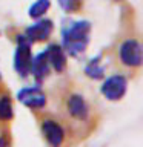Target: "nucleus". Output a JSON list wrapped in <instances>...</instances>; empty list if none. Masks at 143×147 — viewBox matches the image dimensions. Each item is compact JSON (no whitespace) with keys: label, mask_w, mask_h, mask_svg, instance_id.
<instances>
[{"label":"nucleus","mask_w":143,"mask_h":147,"mask_svg":"<svg viewBox=\"0 0 143 147\" xmlns=\"http://www.w3.org/2000/svg\"><path fill=\"white\" fill-rule=\"evenodd\" d=\"M91 22L88 20H66L62 26V48L65 54L78 57L89 45Z\"/></svg>","instance_id":"nucleus-1"},{"label":"nucleus","mask_w":143,"mask_h":147,"mask_svg":"<svg viewBox=\"0 0 143 147\" xmlns=\"http://www.w3.org/2000/svg\"><path fill=\"white\" fill-rule=\"evenodd\" d=\"M118 58L123 66L138 69L143 63V48L137 38H126L118 46Z\"/></svg>","instance_id":"nucleus-2"},{"label":"nucleus","mask_w":143,"mask_h":147,"mask_svg":"<svg viewBox=\"0 0 143 147\" xmlns=\"http://www.w3.org/2000/svg\"><path fill=\"white\" fill-rule=\"evenodd\" d=\"M17 48L14 52V69L18 74V77L26 78L29 75V67H31V60H32V52H31V43L28 41L25 35H17Z\"/></svg>","instance_id":"nucleus-3"},{"label":"nucleus","mask_w":143,"mask_h":147,"mask_svg":"<svg viewBox=\"0 0 143 147\" xmlns=\"http://www.w3.org/2000/svg\"><path fill=\"white\" fill-rule=\"evenodd\" d=\"M126 90H128V78L122 74H114V75L108 77L100 87L101 95L109 101L122 100L126 94Z\"/></svg>","instance_id":"nucleus-4"},{"label":"nucleus","mask_w":143,"mask_h":147,"mask_svg":"<svg viewBox=\"0 0 143 147\" xmlns=\"http://www.w3.org/2000/svg\"><path fill=\"white\" fill-rule=\"evenodd\" d=\"M17 100L31 110H40L46 106V95L39 84L22 87L17 92Z\"/></svg>","instance_id":"nucleus-5"},{"label":"nucleus","mask_w":143,"mask_h":147,"mask_svg":"<svg viewBox=\"0 0 143 147\" xmlns=\"http://www.w3.org/2000/svg\"><path fill=\"white\" fill-rule=\"evenodd\" d=\"M52 31H54V23L49 18H39V20H35L32 25L26 28L23 35L32 45V43H37V41L48 40L51 34H52Z\"/></svg>","instance_id":"nucleus-6"},{"label":"nucleus","mask_w":143,"mask_h":147,"mask_svg":"<svg viewBox=\"0 0 143 147\" xmlns=\"http://www.w3.org/2000/svg\"><path fill=\"white\" fill-rule=\"evenodd\" d=\"M42 133H43L46 142L51 147H62L65 142V138H66V133H65V129L62 127V124L55 119L46 118L42 121Z\"/></svg>","instance_id":"nucleus-7"},{"label":"nucleus","mask_w":143,"mask_h":147,"mask_svg":"<svg viewBox=\"0 0 143 147\" xmlns=\"http://www.w3.org/2000/svg\"><path fill=\"white\" fill-rule=\"evenodd\" d=\"M66 112L72 119L85 123L89 119V106L80 94H71L66 98Z\"/></svg>","instance_id":"nucleus-8"},{"label":"nucleus","mask_w":143,"mask_h":147,"mask_svg":"<svg viewBox=\"0 0 143 147\" xmlns=\"http://www.w3.org/2000/svg\"><path fill=\"white\" fill-rule=\"evenodd\" d=\"M45 54H46V58H48L49 66L57 74L65 72V69H66V54H65L62 46L57 43H51L45 49Z\"/></svg>","instance_id":"nucleus-9"},{"label":"nucleus","mask_w":143,"mask_h":147,"mask_svg":"<svg viewBox=\"0 0 143 147\" xmlns=\"http://www.w3.org/2000/svg\"><path fill=\"white\" fill-rule=\"evenodd\" d=\"M49 63H48V58H46V54L45 51L35 54L31 60V67H29V74L34 77V80L37 81V84H40L42 81L48 77L49 74Z\"/></svg>","instance_id":"nucleus-10"},{"label":"nucleus","mask_w":143,"mask_h":147,"mask_svg":"<svg viewBox=\"0 0 143 147\" xmlns=\"http://www.w3.org/2000/svg\"><path fill=\"white\" fill-rule=\"evenodd\" d=\"M101 60V54L95 55L94 58H91L88 64L85 66V74L86 77L92 78V80H100V78L105 77V66L100 63Z\"/></svg>","instance_id":"nucleus-11"},{"label":"nucleus","mask_w":143,"mask_h":147,"mask_svg":"<svg viewBox=\"0 0 143 147\" xmlns=\"http://www.w3.org/2000/svg\"><path fill=\"white\" fill-rule=\"evenodd\" d=\"M49 6H51V0H35L28 9V16L34 20H39L48 12Z\"/></svg>","instance_id":"nucleus-12"},{"label":"nucleus","mask_w":143,"mask_h":147,"mask_svg":"<svg viewBox=\"0 0 143 147\" xmlns=\"http://www.w3.org/2000/svg\"><path fill=\"white\" fill-rule=\"evenodd\" d=\"M14 117V109H12V101L9 98V95L3 94L0 95V121L6 123L11 121Z\"/></svg>","instance_id":"nucleus-13"},{"label":"nucleus","mask_w":143,"mask_h":147,"mask_svg":"<svg viewBox=\"0 0 143 147\" xmlns=\"http://www.w3.org/2000/svg\"><path fill=\"white\" fill-rule=\"evenodd\" d=\"M57 2L65 12H76L82 5L80 0H57Z\"/></svg>","instance_id":"nucleus-14"},{"label":"nucleus","mask_w":143,"mask_h":147,"mask_svg":"<svg viewBox=\"0 0 143 147\" xmlns=\"http://www.w3.org/2000/svg\"><path fill=\"white\" fill-rule=\"evenodd\" d=\"M0 147H8V142L5 136H0Z\"/></svg>","instance_id":"nucleus-15"},{"label":"nucleus","mask_w":143,"mask_h":147,"mask_svg":"<svg viewBox=\"0 0 143 147\" xmlns=\"http://www.w3.org/2000/svg\"><path fill=\"white\" fill-rule=\"evenodd\" d=\"M0 84H2V74H0Z\"/></svg>","instance_id":"nucleus-16"}]
</instances>
